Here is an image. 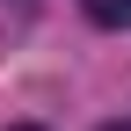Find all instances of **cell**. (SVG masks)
<instances>
[{
    "label": "cell",
    "mask_w": 131,
    "mask_h": 131,
    "mask_svg": "<svg viewBox=\"0 0 131 131\" xmlns=\"http://www.w3.org/2000/svg\"><path fill=\"white\" fill-rule=\"evenodd\" d=\"M88 7V22H102V29H117L124 15H131V0H80Z\"/></svg>",
    "instance_id": "cell-1"
},
{
    "label": "cell",
    "mask_w": 131,
    "mask_h": 131,
    "mask_svg": "<svg viewBox=\"0 0 131 131\" xmlns=\"http://www.w3.org/2000/svg\"><path fill=\"white\" fill-rule=\"evenodd\" d=\"M7 131H44V124H7Z\"/></svg>",
    "instance_id": "cell-2"
},
{
    "label": "cell",
    "mask_w": 131,
    "mask_h": 131,
    "mask_svg": "<svg viewBox=\"0 0 131 131\" xmlns=\"http://www.w3.org/2000/svg\"><path fill=\"white\" fill-rule=\"evenodd\" d=\"M102 131H131V124H102Z\"/></svg>",
    "instance_id": "cell-3"
}]
</instances>
